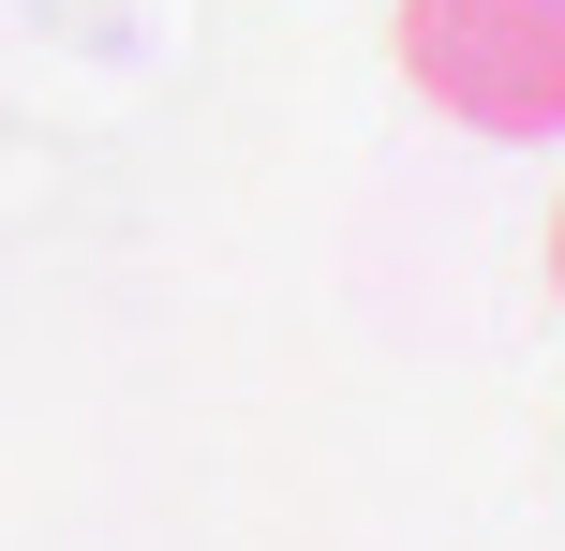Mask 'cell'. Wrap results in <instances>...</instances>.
Returning a JSON list of instances; mask_svg holds the SVG:
<instances>
[{
	"label": "cell",
	"instance_id": "obj_1",
	"mask_svg": "<svg viewBox=\"0 0 565 551\" xmlns=\"http://www.w3.org/2000/svg\"><path fill=\"white\" fill-rule=\"evenodd\" d=\"M402 75L491 149L565 135V0H402Z\"/></svg>",
	"mask_w": 565,
	"mask_h": 551
},
{
	"label": "cell",
	"instance_id": "obj_2",
	"mask_svg": "<svg viewBox=\"0 0 565 551\" xmlns=\"http://www.w3.org/2000/svg\"><path fill=\"white\" fill-rule=\"evenodd\" d=\"M551 298H565V209H551Z\"/></svg>",
	"mask_w": 565,
	"mask_h": 551
}]
</instances>
